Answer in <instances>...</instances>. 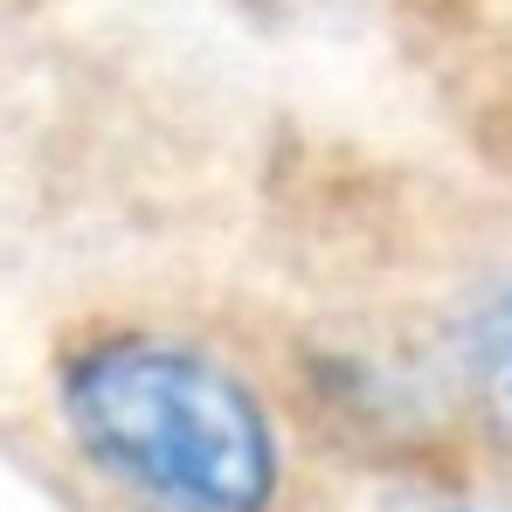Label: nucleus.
Here are the masks:
<instances>
[{"instance_id":"f257e3e1","label":"nucleus","mask_w":512,"mask_h":512,"mask_svg":"<svg viewBox=\"0 0 512 512\" xmlns=\"http://www.w3.org/2000/svg\"><path fill=\"white\" fill-rule=\"evenodd\" d=\"M56 423L118 512H284L291 464L263 388L215 353L139 319H97L56 346Z\"/></svg>"},{"instance_id":"f03ea898","label":"nucleus","mask_w":512,"mask_h":512,"mask_svg":"<svg viewBox=\"0 0 512 512\" xmlns=\"http://www.w3.org/2000/svg\"><path fill=\"white\" fill-rule=\"evenodd\" d=\"M471 388H478L485 423L512 450V284H499L471 319Z\"/></svg>"}]
</instances>
